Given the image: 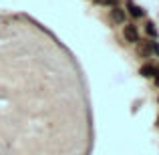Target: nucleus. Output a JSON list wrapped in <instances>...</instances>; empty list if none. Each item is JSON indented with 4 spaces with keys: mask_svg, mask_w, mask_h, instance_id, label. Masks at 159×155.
I'll return each mask as SVG.
<instances>
[{
    "mask_svg": "<svg viewBox=\"0 0 159 155\" xmlns=\"http://www.w3.org/2000/svg\"><path fill=\"white\" fill-rule=\"evenodd\" d=\"M155 71H157V66H153V65H143L141 66V75H143V77H153Z\"/></svg>",
    "mask_w": 159,
    "mask_h": 155,
    "instance_id": "39448f33",
    "label": "nucleus"
},
{
    "mask_svg": "<svg viewBox=\"0 0 159 155\" xmlns=\"http://www.w3.org/2000/svg\"><path fill=\"white\" fill-rule=\"evenodd\" d=\"M95 4H101V6H107V8L111 6L113 8V6H117V0H95Z\"/></svg>",
    "mask_w": 159,
    "mask_h": 155,
    "instance_id": "0eeeda50",
    "label": "nucleus"
},
{
    "mask_svg": "<svg viewBox=\"0 0 159 155\" xmlns=\"http://www.w3.org/2000/svg\"><path fill=\"white\" fill-rule=\"evenodd\" d=\"M137 52H139V57L147 58L149 54L153 52V43L151 40H139V43H137Z\"/></svg>",
    "mask_w": 159,
    "mask_h": 155,
    "instance_id": "7ed1b4c3",
    "label": "nucleus"
},
{
    "mask_svg": "<svg viewBox=\"0 0 159 155\" xmlns=\"http://www.w3.org/2000/svg\"><path fill=\"white\" fill-rule=\"evenodd\" d=\"M157 125H159V115H157Z\"/></svg>",
    "mask_w": 159,
    "mask_h": 155,
    "instance_id": "1a4fd4ad",
    "label": "nucleus"
},
{
    "mask_svg": "<svg viewBox=\"0 0 159 155\" xmlns=\"http://www.w3.org/2000/svg\"><path fill=\"white\" fill-rule=\"evenodd\" d=\"M145 32H147L149 36H153V39L157 36V26L151 22V20H147V22H145Z\"/></svg>",
    "mask_w": 159,
    "mask_h": 155,
    "instance_id": "423d86ee",
    "label": "nucleus"
},
{
    "mask_svg": "<svg viewBox=\"0 0 159 155\" xmlns=\"http://www.w3.org/2000/svg\"><path fill=\"white\" fill-rule=\"evenodd\" d=\"M127 10H129V14L135 16V18H141V16H143V8L137 6V4H135V2H131V0L127 2Z\"/></svg>",
    "mask_w": 159,
    "mask_h": 155,
    "instance_id": "20e7f679",
    "label": "nucleus"
},
{
    "mask_svg": "<svg viewBox=\"0 0 159 155\" xmlns=\"http://www.w3.org/2000/svg\"><path fill=\"white\" fill-rule=\"evenodd\" d=\"M153 79H155V85H159V66H157V71H155V75H153Z\"/></svg>",
    "mask_w": 159,
    "mask_h": 155,
    "instance_id": "6e6552de",
    "label": "nucleus"
},
{
    "mask_svg": "<svg viewBox=\"0 0 159 155\" xmlns=\"http://www.w3.org/2000/svg\"><path fill=\"white\" fill-rule=\"evenodd\" d=\"M123 39L127 40V43H133L137 44L139 43V30H137V26H133V24H125L123 26Z\"/></svg>",
    "mask_w": 159,
    "mask_h": 155,
    "instance_id": "f03ea898",
    "label": "nucleus"
},
{
    "mask_svg": "<svg viewBox=\"0 0 159 155\" xmlns=\"http://www.w3.org/2000/svg\"><path fill=\"white\" fill-rule=\"evenodd\" d=\"M125 18H127V12L125 8H119V6H113L109 10V20L113 24H125Z\"/></svg>",
    "mask_w": 159,
    "mask_h": 155,
    "instance_id": "f257e3e1",
    "label": "nucleus"
}]
</instances>
